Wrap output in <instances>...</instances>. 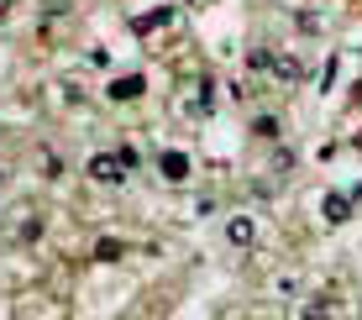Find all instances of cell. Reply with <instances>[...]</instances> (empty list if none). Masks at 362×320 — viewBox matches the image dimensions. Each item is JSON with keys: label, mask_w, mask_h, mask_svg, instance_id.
Returning a JSON list of instances; mask_svg holds the SVG:
<instances>
[{"label": "cell", "mask_w": 362, "mask_h": 320, "mask_svg": "<svg viewBox=\"0 0 362 320\" xmlns=\"http://www.w3.org/2000/svg\"><path fill=\"white\" fill-rule=\"evenodd\" d=\"M121 252H127V242H116V237H100V242H95V257H100V263H116Z\"/></svg>", "instance_id": "5"}, {"label": "cell", "mask_w": 362, "mask_h": 320, "mask_svg": "<svg viewBox=\"0 0 362 320\" xmlns=\"http://www.w3.org/2000/svg\"><path fill=\"white\" fill-rule=\"evenodd\" d=\"M37 168H42L47 179H58V174H64V158H58V153H37Z\"/></svg>", "instance_id": "9"}, {"label": "cell", "mask_w": 362, "mask_h": 320, "mask_svg": "<svg viewBox=\"0 0 362 320\" xmlns=\"http://www.w3.org/2000/svg\"><path fill=\"white\" fill-rule=\"evenodd\" d=\"M168 16H173V11H153V16H142V21H136V32H158Z\"/></svg>", "instance_id": "10"}, {"label": "cell", "mask_w": 362, "mask_h": 320, "mask_svg": "<svg viewBox=\"0 0 362 320\" xmlns=\"http://www.w3.org/2000/svg\"><path fill=\"white\" fill-rule=\"evenodd\" d=\"M273 73H279V84H299V79H305V69H299L294 58H279V69H273Z\"/></svg>", "instance_id": "7"}, {"label": "cell", "mask_w": 362, "mask_h": 320, "mask_svg": "<svg viewBox=\"0 0 362 320\" xmlns=\"http://www.w3.org/2000/svg\"><path fill=\"white\" fill-rule=\"evenodd\" d=\"M11 6H16V0H0V21H6V16H11Z\"/></svg>", "instance_id": "13"}, {"label": "cell", "mask_w": 362, "mask_h": 320, "mask_svg": "<svg viewBox=\"0 0 362 320\" xmlns=\"http://www.w3.org/2000/svg\"><path fill=\"white\" fill-rule=\"evenodd\" d=\"M247 69H252V73H268V69H279V58H273L268 47H252V53H247Z\"/></svg>", "instance_id": "6"}, {"label": "cell", "mask_w": 362, "mask_h": 320, "mask_svg": "<svg viewBox=\"0 0 362 320\" xmlns=\"http://www.w3.org/2000/svg\"><path fill=\"white\" fill-rule=\"evenodd\" d=\"M226 242H231V247H252V242H257V220L252 215H231L226 220Z\"/></svg>", "instance_id": "3"}, {"label": "cell", "mask_w": 362, "mask_h": 320, "mask_svg": "<svg viewBox=\"0 0 362 320\" xmlns=\"http://www.w3.org/2000/svg\"><path fill=\"white\" fill-rule=\"evenodd\" d=\"M346 215H352L346 194H326V220H346Z\"/></svg>", "instance_id": "8"}, {"label": "cell", "mask_w": 362, "mask_h": 320, "mask_svg": "<svg viewBox=\"0 0 362 320\" xmlns=\"http://www.w3.org/2000/svg\"><path fill=\"white\" fill-rule=\"evenodd\" d=\"M90 179H100V184H121V179H127V168H121L116 153H95V158H90Z\"/></svg>", "instance_id": "2"}, {"label": "cell", "mask_w": 362, "mask_h": 320, "mask_svg": "<svg viewBox=\"0 0 362 320\" xmlns=\"http://www.w3.org/2000/svg\"><path fill=\"white\" fill-rule=\"evenodd\" d=\"M116 158H121V168H127V174H132V168H142V153H136V147H116Z\"/></svg>", "instance_id": "12"}, {"label": "cell", "mask_w": 362, "mask_h": 320, "mask_svg": "<svg viewBox=\"0 0 362 320\" xmlns=\"http://www.w3.org/2000/svg\"><path fill=\"white\" fill-rule=\"evenodd\" d=\"M147 84H142V73H121V79H110V100H136V95H142Z\"/></svg>", "instance_id": "4"}, {"label": "cell", "mask_w": 362, "mask_h": 320, "mask_svg": "<svg viewBox=\"0 0 362 320\" xmlns=\"http://www.w3.org/2000/svg\"><path fill=\"white\" fill-rule=\"evenodd\" d=\"M158 174H163L168 184H184L194 174V158L184 153V147H163V153H158Z\"/></svg>", "instance_id": "1"}, {"label": "cell", "mask_w": 362, "mask_h": 320, "mask_svg": "<svg viewBox=\"0 0 362 320\" xmlns=\"http://www.w3.org/2000/svg\"><path fill=\"white\" fill-rule=\"evenodd\" d=\"M252 131H257V137H268V142H273V137H279V121H273V116H257V121H252Z\"/></svg>", "instance_id": "11"}]
</instances>
